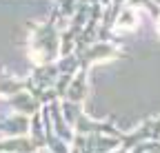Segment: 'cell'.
Instances as JSON below:
<instances>
[{"label": "cell", "instance_id": "1", "mask_svg": "<svg viewBox=\"0 0 160 153\" xmlns=\"http://www.w3.org/2000/svg\"><path fill=\"white\" fill-rule=\"evenodd\" d=\"M29 27L33 29V38H31V47L33 51L42 58V62H49L60 49V36L56 29V16L51 13V18L47 22H29Z\"/></svg>", "mask_w": 160, "mask_h": 153}, {"label": "cell", "instance_id": "2", "mask_svg": "<svg viewBox=\"0 0 160 153\" xmlns=\"http://www.w3.org/2000/svg\"><path fill=\"white\" fill-rule=\"evenodd\" d=\"M113 55H125L118 47H113L111 42H96L93 47H89L87 51H82V58H85V65L87 62H93V60H100V58H113Z\"/></svg>", "mask_w": 160, "mask_h": 153}, {"label": "cell", "instance_id": "3", "mask_svg": "<svg viewBox=\"0 0 160 153\" xmlns=\"http://www.w3.org/2000/svg\"><path fill=\"white\" fill-rule=\"evenodd\" d=\"M116 25L122 27V29H136L138 27V13H136V9L125 5L122 9H120L118 18H116Z\"/></svg>", "mask_w": 160, "mask_h": 153}, {"label": "cell", "instance_id": "4", "mask_svg": "<svg viewBox=\"0 0 160 153\" xmlns=\"http://www.w3.org/2000/svg\"><path fill=\"white\" fill-rule=\"evenodd\" d=\"M127 2H129L127 7H140V5H142V7H145V9H147V11L156 18V20L160 18V7L153 2V0H127Z\"/></svg>", "mask_w": 160, "mask_h": 153}, {"label": "cell", "instance_id": "5", "mask_svg": "<svg viewBox=\"0 0 160 153\" xmlns=\"http://www.w3.org/2000/svg\"><path fill=\"white\" fill-rule=\"evenodd\" d=\"M156 138H160V124H158V129H156V133H153Z\"/></svg>", "mask_w": 160, "mask_h": 153}, {"label": "cell", "instance_id": "6", "mask_svg": "<svg viewBox=\"0 0 160 153\" xmlns=\"http://www.w3.org/2000/svg\"><path fill=\"white\" fill-rule=\"evenodd\" d=\"M153 2H156V5H158V7H160V0H153Z\"/></svg>", "mask_w": 160, "mask_h": 153}, {"label": "cell", "instance_id": "7", "mask_svg": "<svg viewBox=\"0 0 160 153\" xmlns=\"http://www.w3.org/2000/svg\"><path fill=\"white\" fill-rule=\"evenodd\" d=\"M158 31H160V18H158Z\"/></svg>", "mask_w": 160, "mask_h": 153}]
</instances>
